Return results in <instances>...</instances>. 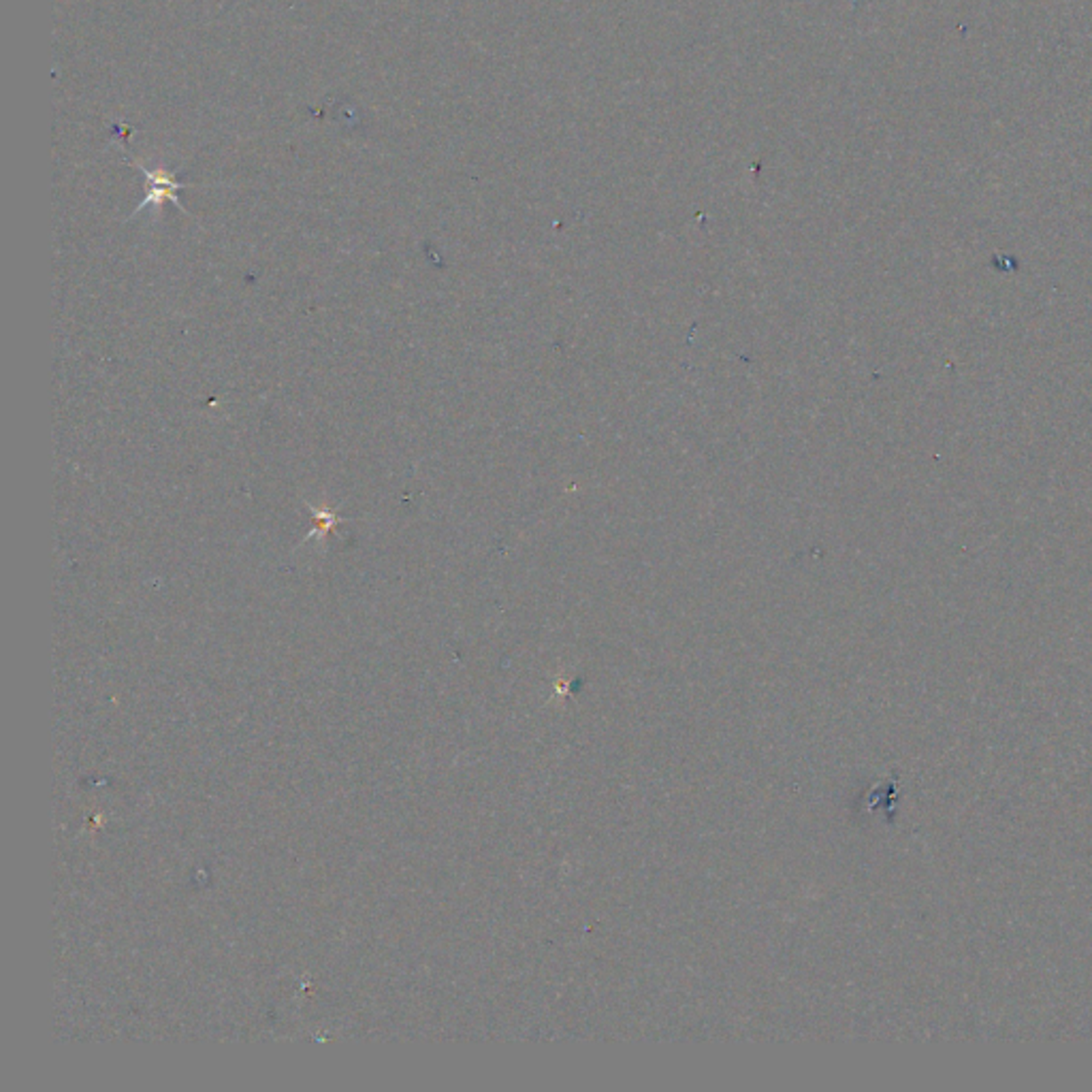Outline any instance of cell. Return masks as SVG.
I'll list each match as a JSON object with an SVG mask.
<instances>
[{
	"instance_id": "1",
	"label": "cell",
	"mask_w": 1092,
	"mask_h": 1092,
	"mask_svg": "<svg viewBox=\"0 0 1092 1092\" xmlns=\"http://www.w3.org/2000/svg\"><path fill=\"white\" fill-rule=\"evenodd\" d=\"M127 156H128L130 165H133L135 169H139L145 176V179H148V184H145V197L137 205V208H135V211H133V214H130L128 220H133L135 216H139L141 211L148 209V208H154L156 211H160L162 205H165L167 201H171V203L176 205V208L182 211V214H188V209L184 208L182 203H179L177 193L182 188H190V184L177 182L176 173H173V171L150 169V167H145L144 162H139L137 159H133V154H130L128 150H127Z\"/></svg>"
},
{
	"instance_id": "2",
	"label": "cell",
	"mask_w": 1092,
	"mask_h": 1092,
	"mask_svg": "<svg viewBox=\"0 0 1092 1092\" xmlns=\"http://www.w3.org/2000/svg\"><path fill=\"white\" fill-rule=\"evenodd\" d=\"M306 508H308V513L312 514L314 527L308 531L306 538H303V540L299 542V546L308 545V542H312V540H318L320 545H324V542H327V536L331 534V531H333L338 525L346 523V521H348V519L341 517L338 510H333L331 506H327V504H324V506H314V504H306Z\"/></svg>"
}]
</instances>
